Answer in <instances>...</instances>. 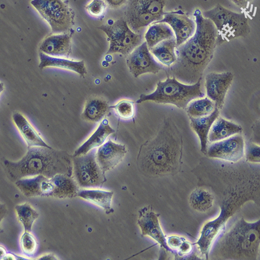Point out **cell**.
Here are the masks:
<instances>
[{"instance_id":"6da1fadb","label":"cell","mask_w":260,"mask_h":260,"mask_svg":"<svg viewBox=\"0 0 260 260\" xmlns=\"http://www.w3.org/2000/svg\"><path fill=\"white\" fill-rule=\"evenodd\" d=\"M194 16L197 24L194 35L177 47L176 61L166 68L167 76L175 77L180 82L193 84L202 80L204 73L213 58L218 46V34L212 22L197 9Z\"/></svg>"},{"instance_id":"7a4b0ae2","label":"cell","mask_w":260,"mask_h":260,"mask_svg":"<svg viewBox=\"0 0 260 260\" xmlns=\"http://www.w3.org/2000/svg\"><path fill=\"white\" fill-rule=\"evenodd\" d=\"M183 136L170 117L164 118L156 135L140 147L137 165L143 174L158 178L177 174L181 168Z\"/></svg>"},{"instance_id":"3957f363","label":"cell","mask_w":260,"mask_h":260,"mask_svg":"<svg viewBox=\"0 0 260 260\" xmlns=\"http://www.w3.org/2000/svg\"><path fill=\"white\" fill-rule=\"evenodd\" d=\"M4 162L8 177L15 182L39 175L50 179L60 174L71 177L73 175V156L52 147H28L27 153L20 160Z\"/></svg>"},{"instance_id":"277c9868","label":"cell","mask_w":260,"mask_h":260,"mask_svg":"<svg viewBox=\"0 0 260 260\" xmlns=\"http://www.w3.org/2000/svg\"><path fill=\"white\" fill-rule=\"evenodd\" d=\"M222 257L227 259H256L260 246V219L253 223L243 218L224 233L219 243Z\"/></svg>"},{"instance_id":"5b68a950","label":"cell","mask_w":260,"mask_h":260,"mask_svg":"<svg viewBox=\"0 0 260 260\" xmlns=\"http://www.w3.org/2000/svg\"><path fill=\"white\" fill-rule=\"evenodd\" d=\"M201 80L193 84H184L176 77L167 76L165 81H159L154 92L142 94L136 102L140 104L153 101L159 104H169L185 110L192 101L203 98L205 94L201 90Z\"/></svg>"},{"instance_id":"8992f818","label":"cell","mask_w":260,"mask_h":260,"mask_svg":"<svg viewBox=\"0 0 260 260\" xmlns=\"http://www.w3.org/2000/svg\"><path fill=\"white\" fill-rule=\"evenodd\" d=\"M202 14L212 21L217 30L219 46L224 42L246 37L250 32L248 18L244 13H238L218 4Z\"/></svg>"},{"instance_id":"52a82bcc","label":"cell","mask_w":260,"mask_h":260,"mask_svg":"<svg viewBox=\"0 0 260 260\" xmlns=\"http://www.w3.org/2000/svg\"><path fill=\"white\" fill-rule=\"evenodd\" d=\"M164 0H127L124 19L134 32L143 34L149 25L164 17Z\"/></svg>"},{"instance_id":"ba28073f","label":"cell","mask_w":260,"mask_h":260,"mask_svg":"<svg viewBox=\"0 0 260 260\" xmlns=\"http://www.w3.org/2000/svg\"><path fill=\"white\" fill-rule=\"evenodd\" d=\"M31 5L49 24L53 33H66L74 24V13L62 0H32Z\"/></svg>"},{"instance_id":"9c48e42d","label":"cell","mask_w":260,"mask_h":260,"mask_svg":"<svg viewBox=\"0 0 260 260\" xmlns=\"http://www.w3.org/2000/svg\"><path fill=\"white\" fill-rule=\"evenodd\" d=\"M98 28L103 31L110 40L107 54L120 53L128 56L143 43L142 34H136L130 29L124 18Z\"/></svg>"},{"instance_id":"30bf717a","label":"cell","mask_w":260,"mask_h":260,"mask_svg":"<svg viewBox=\"0 0 260 260\" xmlns=\"http://www.w3.org/2000/svg\"><path fill=\"white\" fill-rule=\"evenodd\" d=\"M96 151L94 148L85 155L73 156L74 179L80 187L101 188L106 181L96 160Z\"/></svg>"},{"instance_id":"8fae6325","label":"cell","mask_w":260,"mask_h":260,"mask_svg":"<svg viewBox=\"0 0 260 260\" xmlns=\"http://www.w3.org/2000/svg\"><path fill=\"white\" fill-rule=\"evenodd\" d=\"M237 194H234L232 197L224 202L221 206V212L218 217L215 220L206 223L203 227L198 241L195 243L199 247L202 254L206 259L209 255L211 247L219 234L224 229L226 223L231 217L233 212V201Z\"/></svg>"},{"instance_id":"7c38bea8","label":"cell","mask_w":260,"mask_h":260,"mask_svg":"<svg viewBox=\"0 0 260 260\" xmlns=\"http://www.w3.org/2000/svg\"><path fill=\"white\" fill-rule=\"evenodd\" d=\"M245 142L243 137L237 134L226 139L211 143L207 155L230 162H236L245 156Z\"/></svg>"},{"instance_id":"4fadbf2b","label":"cell","mask_w":260,"mask_h":260,"mask_svg":"<svg viewBox=\"0 0 260 260\" xmlns=\"http://www.w3.org/2000/svg\"><path fill=\"white\" fill-rule=\"evenodd\" d=\"M126 61L129 72L136 78L147 73L156 74L166 68L154 58L146 42L127 56Z\"/></svg>"},{"instance_id":"5bb4252c","label":"cell","mask_w":260,"mask_h":260,"mask_svg":"<svg viewBox=\"0 0 260 260\" xmlns=\"http://www.w3.org/2000/svg\"><path fill=\"white\" fill-rule=\"evenodd\" d=\"M234 79L230 72L216 73H210L205 78V87L209 99L214 102L216 108L222 109L225 97Z\"/></svg>"},{"instance_id":"9a60e30c","label":"cell","mask_w":260,"mask_h":260,"mask_svg":"<svg viewBox=\"0 0 260 260\" xmlns=\"http://www.w3.org/2000/svg\"><path fill=\"white\" fill-rule=\"evenodd\" d=\"M156 23H166L171 27L175 35L177 47L189 39L197 29L195 21L181 11L165 13L163 19Z\"/></svg>"},{"instance_id":"2e32d148","label":"cell","mask_w":260,"mask_h":260,"mask_svg":"<svg viewBox=\"0 0 260 260\" xmlns=\"http://www.w3.org/2000/svg\"><path fill=\"white\" fill-rule=\"evenodd\" d=\"M126 153L125 145L116 144L109 140L97 149L96 160L101 169L105 173L119 165Z\"/></svg>"},{"instance_id":"e0dca14e","label":"cell","mask_w":260,"mask_h":260,"mask_svg":"<svg viewBox=\"0 0 260 260\" xmlns=\"http://www.w3.org/2000/svg\"><path fill=\"white\" fill-rule=\"evenodd\" d=\"M159 216V214L143 209L140 212L138 225L142 236H148L152 238L161 248L170 252L171 249L168 245L167 238L161 230Z\"/></svg>"},{"instance_id":"ac0fdd59","label":"cell","mask_w":260,"mask_h":260,"mask_svg":"<svg viewBox=\"0 0 260 260\" xmlns=\"http://www.w3.org/2000/svg\"><path fill=\"white\" fill-rule=\"evenodd\" d=\"M40 52L53 57H67L72 53L71 35L69 33L52 35L41 42Z\"/></svg>"},{"instance_id":"d6986e66","label":"cell","mask_w":260,"mask_h":260,"mask_svg":"<svg viewBox=\"0 0 260 260\" xmlns=\"http://www.w3.org/2000/svg\"><path fill=\"white\" fill-rule=\"evenodd\" d=\"M16 185L28 198L51 196L50 179L42 175L20 179L16 182Z\"/></svg>"},{"instance_id":"ffe728a7","label":"cell","mask_w":260,"mask_h":260,"mask_svg":"<svg viewBox=\"0 0 260 260\" xmlns=\"http://www.w3.org/2000/svg\"><path fill=\"white\" fill-rule=\"evenodd\" d=\"M39 57L40 62L39 68L41 70L48 67L62 69L75 72L83 77L87 74L83 60H70L51 56L41 52L39 53Z\"/></svg>"},{"instance_id":"44dd1931","label":"cell","mask_w":260,"mask_h":260,"mask_svg":"<svg viewBox=\"0 0 260 260\" xmlns=\"http://www.w3.org/2000/svg\"><path fill=\"white\" fill-rule=\"evenodd\" d=\"M219 115L220 110L216 107L213 112L207 116L199 118L189 117L191 127L200 138L201 151L205 155L207 154L210 130Z\"/></svg>"},{"instance_id":"7402d4cb","label":"cell","mask_w":260,"mask_h":260,"mask_svg":"<svg viewBox=\"0 0 260 260\" xmlns=\"http://www.w3.org/2000/svg\"><path fill=\"white\" fill-rule=\"evenodd\" d=\"M52 183L51 197L72 199L78 195L79 186L74 179L65 175H57L50 178Z\"/></svg>"},{"instance_id":"603a6c76","label":"cell","mask_w":260,"mask_h":260,"mask_svg":"<svg viewBox=\"0 0 260 260\" xmlns=\"http://www.w3.org/2000/svg\"><path fill=\"white\" fill-rule=\"evenodd\" d=\"M115 132V129L110 126L108 120H104L101 122L96 131L90 138L76 150L73 156L77 157L85 155L93 149L99 147L105 143L108 137Z\"/></svg>"},{"instance_id":"cb8c5ba5","label":"cell","mask_w":260,"mask_h":260,"mask_svg":"<svg viewBox=\"0 0 260 260\" xmlns=\"http://www.w3.org/2000/svg\"><path fill=\"white\" fill-rule=\"evenodd\" d=\"M243 132V127L232 121L219 117L212 125L208 136V142L220 141Z\"/></svg>"},{"instance_id":"d4e9b609","label":"cell","mask_w":260,"mask_h":260,"mask_svg":"<svg viewBox=\"0 0 260 260\" xmlns=\"http://www.w3.org/2000/svg\"><path fill=\"white\" fill-rule=\"evenodd\" d=\"M111 109L109 104L102 98H90L84 106L82 114L83 119L92 123L101 122Z\"/></svg>"},{"instance_id":"484cf974","label":"cell","mask_w":260,"mask_h":260,"mask_svg":"<svg viewBox=\"0 0 260 260\" xmlns=\"http://www.w3.org/2000/svg\"><path fill=\"white\" fill-rule=\"evenodd\" d=\"M12 118L19 133L26 142L28 147L39 146L51 148L42 140L23 115L19 113H15L13 114Z\"/></svg>"},{"instance_id":"4316f807","label":"cell","mask_w":260,"mask_h":260,"mask_svg":"<svg viewBox=\"0 0 260 260\" xmlns=\"http://www.w3.org/2000/svg\"><path fill=\"white\" fill-rule=\"evenodd\" d=\"M113 191L96 189H81L77 196L103 208L107 214L113 213L112 201Z\"/></svg>"},{"instance_id":"83f0119b","label":"cell","mask_w":260,"mask_h":260,"mask_svg":"<svg viewBox=\"0 0 260 260\" xmlns=\"http://www.w3.org/2000/svg\"><path fill=\"white\" fill-rule=\"evenodd\" d=\"M177 47L176 38L174 37L161 42L150 51L160 62L169 68L177 59Z\"/></svg>"},{"instance_id":"f1b7e54d","label":"cell","mask_w":260,"mask_h":260,"mask_svg":"<svg viewBox=\"0 0 260 260\" xmlns=\"http://www.w3.org/2000/svg\"><path fill=\"white\" fill-rule=\"evenodd\" d=\"M174 37H176L171 27L164 23L151 24L145 35L146 42L149 50L161 42Z\"/></svg>"},{"instance_id":"f546056e","label":"cell","mask_w":260,"mask_h":260,"mask_svg":"<svg viewBox=\"0 0 260 260\" xmlns=\"http://www.w3.org/2000/svg\"><path fill=\"white\" fill-rule=\"evenodd\" d=\"M215 108L214 102L208 98H206L192 101L185 110L189 117L199 118L210 115Z\"/></svg>"},{"instance_id":"4dcf8cb0","label":"cell","mask_w":260,"mask_h":260,"mask_svg":"<svg viewBox=\"0 0 260 260\" xmlns=\"http://www.w3.org/2000/svg\"><path fill=\"white\" fill-rule=\"evenodd\" d=\"M214 198L208 190L199 188L194 189L189 198V204L192 208L199 212H205L213 206Z\"/></svg>"},{"instance_id":"1f68e13d","label":"cell","mask_w":260,"mask_h":260,"mask_svg":"<svg viewBox=\"0 0 260 260\" xmlns=\"http://www.w3.org/2000/svg\"><path fill=\"white\" fill-rule=\"evenodd\" d=\"M15 210L19 221L24 226V231L31 232L32 225L39 216L38 212L27 203L16 206Z\"/></svg>"},{"instance_id":"d6a6232c","label":"cell","mask_w":260,"mask_h":260,"mask_svg":"<svg viewBox=\"0 0 260 260\" xmlns=\"http://www.w3.org/2000/svg\"><path fill=\"white\" fill-rule=\"evenodd\" d=\"M110 108L115 110L119 117L124 119L132 118L135 115L134 102L132 101L123 100Z\"/></svg>"},{"instance_id":"836d02e7","label":"cell","mask_w":260,"mask_h":260,"mask_svg":"<svg viewBox=\"0 0 260 260\" xmlns=\"http://www.w3.org/2000/svg\"><path fill=\"white\" fill-rule=\"evenodd\" d=\"M20 246L23 253L29 256H32L36 252L37 243L34 236L30 232H25L20 239Z\"/></svg>"},{"instance_id":"e575fe53","label":"cell","mask_w":260,"mask_h":260,"mask_svg":"<svg viewBox=\"0 0 260 260\" xmlns=\"http://www.w3.org/2000/svg\"><path fill=\"white\" fill-rule=\"evenodd\" d=\"M245 156L247 161L260 164V145L251 141L246 143Z\"/></svg>"},{"instance_id":"d590c367","label":"cell","mask_w":260,"mask_h":260,"mask_svg":"<svg viewBox=\"0 0 260 260\" xmlns=\"http://www.w3.org/2000/svg\"><path fill=\"white\" fill-rule=\"evenodd\" d=\"M107 7L108 5L105 0H93L90 4L85 7V9L91 15L99 17L104 14Z\"/></svg>"},{"instance_id":"8d00e7d4","label":"cell","mask_w":260,"mask_h":260,"mask_svg":"<svg viewBox=\"0 0 260 260\" xmlns=\"http://www.w3.org/2000/svg\"><path fill=\"white\" fill-rule=\"evenodd\" d=\"M185 238L177 236H171L167 238V244L171 249H178Z\"/></svg>"},{"instance_id":"74e56055","label":"cell","mask_w":260,"mask_h":260,"mask_svg":"<svg viewBox=\"0 0 260 260\" xmlns=\"http://www.w3.org/2000/svg\"><path fill=\"white\" fill-rule=\"evenodd\" d=\"M252 130L251 141L260 145V119L253 124Z\"/></svg>"},{"instance_id":"f35d334b","label":"cell","mask_w":260,"mask_h":260,"mask_svg":"<svg viewBox=\"0 0 260 260\" xmlns=\"http://www.w3.org/2000/svg\"><path fill=\"white\" fill-rule=\"evenodd\" d=\"M105 2L108 6L113 9H117L126 5L127 0H105Z\"/></svg>"},{"instance_id":"ab89813d","label":"cell","mask_w":260,"mask_h":260,"mask_svg":"<svg viewBox=\"0 0 260 260\" xmlns=\"http://www.w3.org/2000/svg\"><path fill=\"white\" fill-rule=\"evenodd\" d=\"M178 249L179 251V253L180 255L187 254L191 251L192 245L185 240L182 242Z\"/></svg>"},{"instance_id":"60d3db41","label":"cell","mask_w":260,"mask_h":260,"mask_svg":"<svg viewBox=\"0 0 260 260\" xmlns=\"http://www.w3.org/2000/svg\"><path fill=\"white\" fill-rule=\"evenodd\" d=\"M231 1L238 7L246 10L248 8L252 0H231Z\"/></svg>"},{"instance_id":"b9f144b4","label":"cell","mask_w":260,"mask_h":260,"mask_svg":"<svg viewBox=\"0 0 260 260\" xmlns=\"http://www.w3.org/2000/svg\"><path fill=\"white\" fill-rule=\"evenodd\" d=\"M38 259H42V260H52V259H57V257L53 253H49L45 255H43L39 257Z\"/></svg>"},{"instance_id":"7bdbcfd3","label":"cell","mask_w":260,"mask_h":260,"mask_svg":"<svg viewBox=\"0 0 260 260\" xmlns=\"http://www.w3.org/2000/svg\"><path fill=\"white\" fill-rule=\"evenodd\" d=\"M16 256L11 253H7L3 258V259H16Z\"/></svg>"},{"instance_id":"ee69618b","label":"cell","mask_w":260,"mask_h":260,"mask_svg":"<svg viewBox=\"0 0 260 260\" xmlns=\"http://www.w3.org/2000/svg\"><path fill=\"white\" fill-rule=\"evenodd\" d=\"M7 254V251L1 247V258H3Z\"/></svg>"}]
</instances>
